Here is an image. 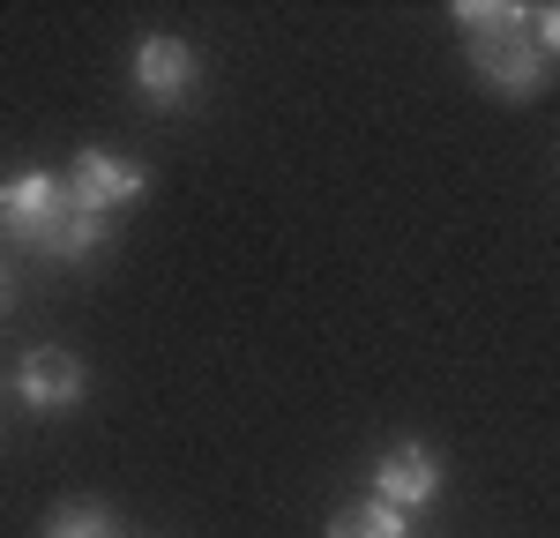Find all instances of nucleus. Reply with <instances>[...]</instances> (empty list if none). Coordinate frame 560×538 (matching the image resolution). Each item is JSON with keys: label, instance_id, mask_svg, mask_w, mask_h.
Returning a JSON list of instances; mask_svg holds the SVG:
<instances>
[{"label": "nucleus", "instance_id": "nucleus-1", "mask_svg": "<svg viewBox=\"0 0 560 538\" xmlns=\"http://www.w3.org/2000/svg\"><path fill=\"white\" fill-rule=\"evenodd\" d=\"M0 232L38 247V255L83 262L90 247L105 239V218L75 210V195H68L60 173H15V179H0Z\"/></svg>", "mask_w": 560, "mask_h": 538}, {"label": "nucleus", "instance_id": "nucleus-2", "mask_svg": "<svg viewBox=\"0 0 560 538\" xmlns=\"http://www.w3.org/2000/svg\"><path fill=\"white\" fill-rule=\"evenodd\" d=\"M456 31L464 52L501 97H538L546 90V52L530 38V8L516 0H456Z\"/></svg>", "mask_w": 560, "mask_h": 538}, {"label": "nucleus", "instance_id": "nucleus-3", "mask_svg": "<svg viewBox=\"0 0 560 538\" xmlns=\"http://www.w3.org/2000/svg\"><path fill=\"white\" fill-rule=\"evenodd\" d=\"M60 179H68L75 210H90V218H105V224H113V210H128L135 195L150 187V173L135 157H120V150H75V165Z\"/></svg>", "mask_w": 560, "mask_h": 538}, {"label": "nucleus", "instance_id": "nucleus-4", "mask_svg": "<svg viewBox=\"0 0 560 538\" xmlns=\"http://www.w3.org/2000/svg\"><path fill=\"white\" fill-rule=\"evenodd\" d=\"M135 90L150 97V105H187V90H195V45L173 38V31H150V38L135 45Z\"/></svg>", "mask_w": 560, "mask_h": 538}, {"label": "nucleus", "instance_id": "nucleus-5", "mask_svg": "<svg viewBox=\"0 0 560 538\" xmlns=\"http://www.w3.org/2000/svg\"><path fill=\"white\" fill-rule=\"evenodd\" d=\"M433 493H441V464H433L419 442H396L382 464H374V501H382V508H396V516L427 508Z\"/></svg>", "mask_w": 560, "mask_h": 538}, {"label": "nucleus", "instance_id": "nucleus-6", "mask_svg": "<svg viewBox=\"0 0 560 538\" xmlns=\"http://www.w3.org/2000/svg\"><path fill=\"white\" fill-rule=\"evenodd\" d=\"M83 389H90V374L75 352H31L15 366V397L31 404V411H75Z\"/></svg>", "mask_w": 560, "mask_h": 538}, {"label": "nucleus", "instance_id": "nucleus-7", "mask_svg": "<svg viewBox=\"0 0 560 538\" xmlns=\"http://www.w3.org/2000/svg\"><path fill=\"white\" fill-rule=\"evenodd\" d=\"M329 538H411V516H396L382 501H351L329 516Z\"/></svg>", "mask_w": 560, "mask_h": 538}, {"label": "nucleus", "instance_id": "nucleus-8", "mask_svg": "<svg viewBox=\"0 0 560 538\" xmlns=\"http://www.w3.org/2000/svg\"><path fill=\"white\" fill-rule=\"evenodd\" d=\"M45 538H113V508H105V501H68V508L45 524Z\"/></svg>", "mask_w": 560, "mask_h": 538}, {"label": "nucleus", "instance_id": "nucleus-9", "mask_svg": "<svg viewBox=\"0 0 560 538\" xmlns=\"http://www.w3.org/2000/svg\"><path fill=\"white\" fill-rule=\"evenodd\" d=\"M530 38H538L546 60H560V0H553V8H530Z\"/></svg>", "mask_w": 560, "mask_h": 538}, {"label": "nucleus", "instance_id": "nucleus-10", "mask_svg": "<svg viewBox=\"0 0 560 538\" xmlns=\"http://www.w3.org/2000/svg\"><path fill=\"white\" fill-rule=\"evenodd\" d=\"M0 307H8V262H0Z\"/></svg>", "mask_w": 560, "mask_h": 538}]
</instances>
